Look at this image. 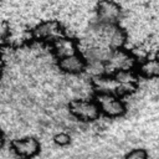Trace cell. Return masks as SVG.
I'll use <instances>...</instances> for the list:
<instances>
[{"label": "cell", "instance_id": "13", "mask_svg": "<svg viewBox=\"0 0 159 159\" xmlns=\"http://www.w3.org/2000/svg\"><path fill=\"white\" fill-rule=\"evenodd\" d=\"M4 143H5V135H4L2 130L0 129V148H2V147H4Z\"/></svg>", "mask_w": 159, "mask_h": 159}, {"label": "cell", "instance_id": "11", "mask_svg": "<svg viewBox=\"0 0 159 159\" xmlns=\"http://www.w3.org/2000/svg\"><path fill=\"white\" fill-rule=\"evenodd\" d=\"M124 159H149V153L144 148H134L124 155Z\"/></svg>", "mask_w": 159, "mask_h": 159}, {"label": "cell", "instance_id": "9", "mask_svg": "<svg viewBox=\"0 0 159 159\" xmlns=\"http://www.w3.org/2000/svg\"><path fill=\"white\" fill-rule=\"evenodd\" d=\"M135 70L142 80L159 81V53L140 58Z\"/></svg>", "mask_w": 159, "mask_h": 159}, {"label": "cell", "instance_id": "4", "mask_svg": "<svg viewBox=\"0 0 159 159\" xmlns=\"http://www.w3.org/2000/svg\"><path fill=\"white\" fill-rule=\"evenodd\" d=\"M97 22L120 24L124 17V9L117 0H98L94 7Z\"/></svg>", "mask_w": 159, "mask_h": 159}, {"label": "cell", "instance_id": "10", "mask_svg": "<svg viewBox=\"0 0 159 159\" xmlns=\"http://www.w3.org/2000/svg\"><path fill=\"white\" fill-rule=\"evenodd\" d=\"M51 50L53 56L56 57V60L71 56L73 53L80 52V42L73 39L70 37L67 34L60 39H57L56 41H53L51 43Z\"/></svg>", "mask_w": 159, "mask_h": 159}, {"label": "cell", "instance_id": "1", "mask_svg": "<svg viewBox=\"0 0 159 159\" xmlns=\"http://www.w3.org/2000/svg\"><path fill=\"white\" fill-rule=\"evenodd\" d=\"M103 62H104L106 75H112L118 71L135 70L138 58L130 48H127L124 46V47L111 50Z\"/></svg>", "mask_w": 159, "mask_h": 159}, {"label": "cell", "instance_id": "3", "mask_svg": "<svg viewBox=\"0 0 159 159\" xmlns=\"http://www.w3.org/2000/svg\"><path fill=\"white\" fill-rule=\"evenodd\" d=\"M66 35L65 26L58 20L48 19L40 21L31 29V37L32 40L41 42V43H52L57 39Z\"/></svg>", "mask_w": 159, "mask_h": 159}, {"label": "cell", "instance_id": "14", "mask_svg": "<svg viewBox=\"0 0 159 159\" xmlns=\"http://www.w3.org/2000/svg\"><path fill=\"white\" fill-rule=\"evenodd\" d=\"M2 72H4V61H2V58L0 57V78H1V76H2Z\"/></svg>", "mask_w": 159, "mask_h": 159}, {"label": "cell", "instance_id": "5", "mask_svg": "<svg viewBox=\"0 0 159 159\" xmlns=\"http://www.w3.org/2000/svg\"><path fill=\"white\" fill-rule=\"evenodd\" d=\"M68 111L70 113L77 118L81 122L88 123V122H94L97 119H99L101 111L99 107L97 104V102L94 101V98L92 99H72L68 103Z\"/></svg>", "mask_w": 159, "mask_h": 159}, {"label": "cell", "instance_id": "8", "mask_svg": "<svg viewBox=\"0 0 159 159\" xmlns=\"http://www.w3.org/2000/svg\"><path fill=\"white\" fill-rule=\"evenodd\" d=\"M57 66L63 73L76 76V75H81V73L86 72L87 58L80 51V52L73 53L71 56H67V57L57 60Z\"/></svg>", "mask_w": 159, "mask_h": 159}, {"label": "cell", "instance_id": "7", "mask_svg": "<svg viewBox=\"0 0 159 159\" xmlns=\"http://www.w3.org/2000/svg\"><path fill=\"white\" fill-rule=\"evenodd\" d=\"M11 149L20 159H32L40 153L41 145L35 137H25L21 139H14L11 142Z\"/></svg>", "mask_w": 159, "mask_h": 159}, {"label": "cell", "instance_id": "2", "mask_svg": "<svg viewBox=\"0 0 159 159\" xmlns=\"http://www.w3.org/2000/svg\"><path fill=\"white\" fill-rule=\"evenodd\" d=\"M93 98L99 107L101 114L107 118H111V119L120 118L127 113V104L123 97L120 96H117L113 93L96 92Z\"/></svg>", "mask_w": 159, "mask_h": 159}, {"label": "cell", "instance_id": "12", "mask_svg": "<svg viewBox=\"0 0 159 159\" xmlns=\"http://www.w3.org/2000/svg\"><path fill=\"white\" fill-rule=\"evenodd\" d=\"M53 142H55L57 145L65 147V145L70 144V142H71V137H70L67 133L61 132V133H57V134L53 137Z\"/></svg>", "mask_w": 159, "mask_h": 159}, {"label": "cell", "instance_id": "6", "mask_svg": "<svg viewBox=\"0 0 159 159\" xmlns=\"http://www.w3.org/2000/svg\"><path fill=\"white\" fill-rule=\"evenodd\" d=\"M116 84H117V93L120 97H127L133 94L137 89H139L140 77L137 70H124L112 73Z\"/></svg>", "mask_w": 159, "mask_h": 159}]
</instances>
